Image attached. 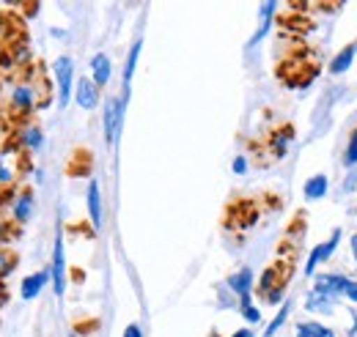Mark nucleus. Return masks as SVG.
<instances>
[{
	"mask_svg": "<svg viewBox=\"0 0 357 337\" xmlns=\"http://www.w3.org/2000/svg\"><path fill=\"white\" fill-rule=\"evenodd\" d=\"M110 75H113V63H110V58L105 55V52H96L93 58H91V80L96 88H102V85L110 83Z\"/></svg>",
	"mask_w": 357,
	"mask_h": 337,
	"instance_id": "nucleus-10",
	"label": "nucleus"
},
{
	"mask_svg": "<svg viewBox=\"0 0 357 337\" xmlns=\"http://www.w3.org/2000/svg\"><path fill=\"white\" fill-rule=\"evenodd\" d=\"M319 291L330 296H349L352 301H357V283L347 280V277H338V274H327V277H319Z\"/></svg>",
	"mask_w": 357,
	"mask_h": 337,
	"instance_id": "nucleus-5",
	"label": "nucleus"
},
{
	"mask_svg": "<svg viewBox=\"0 0 357 337\" xmlns=\"http://www.w3.org/2000/svg\"><path fill=\"white\" fill-rule=\"evenodd\" d=\"M50 280H52V291L55 296L66 294V253H63V233H55V244H52V260H50Z\"/></svg>",
	"mask_w": 357,
	"mask_h": 337,
	"instance_id": "nucleus-3",
	"label": "nucleus"
},
{
	"mask_svg": "<svg viewBox=\"0 0 357 337\" xmlns=\"http://www.w3.org/2000/svg\"><path fill=\"white\" fill-rule=\"evenodd\" d=\"M140 49H143V42H137L130 47V55H127V66H124V93L130 91V83H132V75H135V66H137V58H140Z\"/></svg>",
	"mask_w": 357,
	"mask_h": 337,
	"instance_id": "nucleus-14",
	"label": "nucleus"
},
{
	"mask_svg": "<svg viewBox=\"0 0 357 337\" xmlns=\"http://www.w3.org/2000/svg\"><path fill=\"white\" fill-rule=\"evenodd\" d=\"M352 58H355V47H347L335 61H333V66H330V72H335V75H341V72H347L349 69V63H352Z\"/></svg>",
	"mask_w": 357,
	"mask_h": 337,
	"instance_id": "nucleus-20",
	"label": "nucleus"
},
{
	"mask_svg": "<svg viewBox=\"0 0 357 337\" xmlns=\"http://www.w3.org/2000/svg\"><path fill=\"white\" fill-rule=\"evenodd\" d=\"M121 337H143V329H140L137 324H130V327L124 329V335H121Z\"/></svg>",
	"mask_w": 357,
	"mask_h": 337,
	"instance_id": "nucleus-27",
	"label": "nucleus"
},
{
	"mask_svg": "<svg viewBox=\"0 0 357 337\" xmlns=\"http://www.w3.org/2000/svg\"><path fill=\"white\" fill-rule=\"evenodd\" d=\"M102 124H105V140H107V146H116V140L121 134V124H124V99H119V96L105 99Z\"/></svg>",
	"mask_w": 357,
	"mask_h": 337,
	"instance_id": "nucleus-2",
	"label": "nucleus"
},
{
	"mask_svg": "<svg viewBox=\"0 0 357 337\" xmlns=\"http://www.w3.org/2000/svg\"><path fill=\"white\" fill-rule=\"evenodd\" d=\"M352 253H355V260H357V233L352 236Z\"/></svg>",
	"mask_w": 357,
	"mask_h": 337,
	"instance_id": "nucleus-30",
	"label": "nucleus"
},
{
	"mask_svg": "<svg viewBox=\"0 0 357 337\" xmlns=\"http://www.w3.org/2000/svg\"><path fill=\"white\" fill-rule=\"evenodd\" d=\"M347 162H349V165L357 162V132L352 134V143H349V148H347Z\"/></svg>",
	"mask_w": 357,
	"mask_h": 337,
	"instance_id": "nucleus-24",
	"label": "nucleus"
},
{
	"mask_svg": "<svg viewBox=\"0 0 357 337\" xmlns=\"http://www.w3.org/2000/svg\"><path fill=\"white\" fill-rule=\"evenodd\" d=\"M47 283H50V269L28 274V277L20 283V296H22V301H33V299L47 288Z\"/></svg>",
	"mask_w": 357,
	"mask_h": 337,
	"instance_id": "nucleus-7",
	"label": "nucleus"
},
{
	"mask_svg": "<svg viewBox=\"0 0 357 337\" xmlns=\"http://www.w3.org/2000/svg\"><path fill=\"white\" fill-rule=\"evenodd\" d=\"M17 266H20V258L0 247V283H3V280H8V277L17 272Z\"/></svg>",
	"mask_w": 357,
	"mask_h": 337,
	"instance_id": "nucleus-15",
	"label": "nucleus"
},
{
	"mask_svg": "<svg viewBox=\"0 0 357 337\" xmlns=\"http://www.w3.org/2000/svg\"><path fill=\"white\" fill-rule=\"evenodd\" d=\"M3 304H6V285L0 283V307H3Z\"/></svg>",
	"mask_w": 357,
	"mask_h": 337,
	"instance_id": "nucleus-29",
	"label": "nucleus"
},
{
	"mask_svg": "<svg viewBox=\"0 0 357 337\" xmlns=\"http://www.w3.org/2000/svg\"><path fill=\"white\" fill-rule=\"evenodd\" d=\"M17 143L22 151H39L45 146V132L36 127V124H25L17 132Z\"/></svg>",
	"mask_w": 357,
	"mask_h": 337,
	"instance_id": "nucleus-9",
	"label": "nucleus"
},
{
	"mask_svg": "<svg viewBox=\"0 0 357 337\" xmlns=\"http://www.w3.org/2000/svg\"><path fill=\"white\" fill-rule=\"evenodd\" d=\"M8 104H11V113H14V116H20V118L31 116V113L36 110V104H39V102H36V85L17 83L11 88Z\"/></svg>",
	"mask_w": 357,
	"mask_h": 337,
	"instance_id": "nucleus-4",
	"label": "nucleus"
},
{
	"mask_svg": "<svg viewBox=\"0 0 357 337\" xmlns=\"http://www.w3.org/2000/svg\"><path fill=\"white\" fill-rule=\"evenodd\" d=\"M297 337H335L327 327L321 324H300L297 327Z\"/></svg>",
	"mask_w": 357,
	"mask_h": 337,
	"instance_id": "nucleus-18",
	"label": "nucleus"
},
{
	"mask_svg": "<svg viewBox=\"0 0 357 337\" xmlns=\"http://www.w3.org/2000/svg\"><path fill=\"white\" fill-rule=\"evenodd\" d=\"M338 236H341V233L335 230V233H333V236H330L324 244H319V247L313 250L311 258H308V266H305V272H308V274H311V272L316 269V266H319V263H321V260H327V258L333 255V250L338 247Z\"/></svg>",
	"mask_w": 357,
	"mask_h": 337,
	"instance_id": "nucleus-13",
	"label": "nucleus"
},
{
	"mask_svg": "<svg viewBox=\"0 0 357 337\" xmlns=\"http://www.w3.org/2000/svg\"><path fill=\"white\" fill-rule=\"evenodd\" d=\"M212 337H220V335H218V332H212Z\"/></svg>",
	"mask_w": 357,
	"mask_h": 337,
	"instance_id": "nucleus-31",
	"label": "nucleus"
},
{
	"mask_svg": "<svg viewBox=\"0 0 357 337\" xmlns=\"http://www.w3.org/2000/svg\"><path fill=\"white\" fill-rule=\"evenodd\" d=\"M52 77H55V88H58V107H66L72 93H75V63H72L69 55L55 58Z\"/></svg>",
	"mask_w": 357,
	"mask_h": 337,
	"instance_id": "nucleus-1",
	"label": "nucleus"
},
{
	"mask_svg": "<svg viewBox=\"0 0 357 337\" xmlns=\"http://www.w3.org/2000/svg\"><path fill=\"white\" fill-rule=\"evenodd\" d=\"M228 288L239 299H250V291H253V272L250 269H239L228 277Z\"/></svg>",
	"mask_w": 357,
	"mask_h": 337,
	"instance_id": "nucleus-11",
	"label": "nucleus"
},
{
	"mask_svg": "<svg viewBox=\"0 0 357 337\" xmlns=\"http://www.w3.org/2000/svg\"><path fill=\"white\" fill-rule=\"evenodd\" d=\"M14 181V170L6 165V159H0V184H11Z\"/></svg>",
	"mask_w": 357,
	"mask_h": 337,
	"instance_id": "nucleus-23",
	"label": "nucleus"
},
{
	"mask_svg": "<svg viewBox=\"0 0 357 337\" xmlns=\"http://www.w3.org/2000/svg\"><path fill=\"white\" fill-rule=\"evenodd\" d=\"M289 310H291L289 304H283V307H280V313H278V315L272 318V324H269V327H267V332H264V335L272 337V335H275V332H278V329H280V327H283V321H286V315H289Z\"/></svg>",
	"mask_w": 357,
	"mask_h": 337,
	"instance_id": "nucleus-21",
	"label": "nucleus"
},
{
	"mask_svg": "<svg viewBox=\"0 0 357 337\" xmlns=\"http://www.w3.org/2000/svg\"><path fill=\"white\" fill-rule=\"evenodd\" d=\"M239 313H242V318L248 324H259L261 321V313H259V307L250 299H239Z\"/></svg>",
	"mask_w": 357,
	"mask_h": 337,
	"instance_id": "nucleus-19",
	"label": "nucleus"
},
{
	"mask_svg": "<svg viewBox=\"0 0 357 337\" xmlns=\"http://www.w3.org/2000/svg\"><path fill=\"white\" fill-rule=\"evenodd\" d=\"M8 33H11V19H8L6 14H0V42H3Z\"/></svg>",
	"mask_w": 357,
	"mask_h": 337,
	"instance_id": "nucleus-25",
	"label": "nucleus"
},
{
	"mask_svg": "<svg viewBox=\"0 0 357 337\" xmlns=\"http://www.w3.org/2000/svg\"><path fill=\"white\" fill-rule=\"evenodd\" d=\"M231 337H256V335H253V329H250V327H242V329H236Z\"/></svg>",
	"mask_w": 357,
	"mask_h": 337,
	"instance_id": "nucleus-28",
	"label": "nucleus"
},
{
	"mask_svg": "<svg viewBox=\"0 0 357 337\" xmlns=\"http://www.w3.org/2000/svg\"><path fill=\"white\" fill-rule=\"evenodd\" d=\"M355 52H357V47H355Z\"/></svg>",
	"mask_w": 357,
	"mask_h": 337,
	"instance_id": "nucleus-32",
	"label": "nucleus"
},
{
	"mask_svg": "<svg viewBox=\"0 0 357 337\" xmlns=\"http://www.w3.org/2000/svg\"><path fill=\"white\" fill-rule=\"evenodd\" d=\"M333 299H335V296L324 294V291H319V288H316V291L308 296V304H305V307H308V310H313V313H316V310H330Z\"/></svg>",
	"mask_w": 357,
	"mask_h": 337,
	"instance_id": "nucleus-17",
	"label": "nucleus"
},
{
	"mask_svg": "<svg viewBox=\"0 0 357 337\" xmlns=\"http://www.w3.org/2000/svg\"><path fill=\"white\" fill-rule=\"evenodd\" d=\"M324 192H327V178H324V175H313V178H308V184H305V198H308V201L321 198Z\"/></svg>",
	"mask_w": 357,
	"mask_h": 337,
	"instance_id": "nucleus-16",
	"label": "nucleus"
},
{
	"mask_svg": "<svg viewBox=\"0 0 357 337\" xmlns=\"http://www.w3.org/2000/svg\"><path fill=\"white\" fill-rule=\"evenodd\" d=\"M86 198H89L91 225L99 230V228H102V195H99V184H96V181H89V192H86Z\"/></svg>",
	"mask_w": 357,
	"mask_h": 337,
	"instance_id": "nucleus-12",
	"label": "nucleus"
},
{
	"mask_svg": "<svg viewBox=\"0 0 357 337\" xmlns=\"http://www.w3.org/2000/svg\"><path fill=\"white\" fill-rule=\"evenodd\" d=\"M75 102L83 107V110H96L99 104V88L93 85V80L89 77H80L75 85Z\"/></svg>",
	"mask_w": 357,
	"mask_h": 337,
	"instance_id": "nucleus-8",
	"label": "nucleus"
},
{
	"mask_svg": "<svg viewBox=\"0 0 357 337\" xmlns=\"http://www.w3.org/2000/svg\"><path fill=\"white\" fill-rule=\"evenodd\" d=\"M231 168H234V173H239V175H242V173H245V170H248V159H245V157H236V159H234V165H231Z\"/></svg>",
	"mask_w": 357,
	"mask_h": 337,
	"instance_id": "nucleus-26",
	"label": "nucleus"
},
{
	"mask_svg": "<svg viewBox=\"0 0 357 337\" xmlns=\"http://www.w3.org/2000/svg\"><path fill=\"white\" fill-rule=\"evenodd\" d=\"M11 233H14V228H11V222H6V219H0V247L11 242Z\"/></svg>",
	"mask_w": 357,
	"mask_h": 337,
	"instance_id": "nucleus-22",
	"label": "nucleus"
},
{
	"mask_svg": "<svg viewBox=\"0 0 357 337\" xmlns=\"http://www.w3.org/2000/svg\"><path fill=\"white\" fill-rule=\"evenodd\" d=\"M33 211H36V201H33V192L31 189H22L20 195H14L11 201V219L25 225L33 219Z\"/></svg>",
	"mask_w": 357,
	"mask_h": 337,
	"instance_id": "nucleus-6",
	"label": "nucleus"
}]
</instances>
